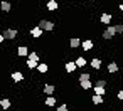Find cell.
Segmentation results:
<instances>
[{
    "mask_svg": "<svg viewBox=\"0 0 123 111\" xmlns=\"http://www.w3.org/2000/svg\"><path fill=\"white\" fill-rule=\"evenodd\" d=\"M12 79L15 82H20V81H24V74L20 71H15V72H12Z\"/></svg>",
    "mask_w": 123,
    "mask_h": 111,
    "instance_id": "obj_12",
    "label": "cell"
},
{
    "mask_svg": "<svg viewBox=\"0 0 123 111\" xmlns=\"http://www.w3.org/2000/svg\"><path fill=\"white\" fill-rule=\"evenodd\" d=\"M74 62H76V66H78V67H84V66H86V59H84L83 56H79Z\"/></svg>",
    "mask_w": 123,
    "mask_h": 111,
    "instance_id": "obj_21",
    "label": "cell"
},
{
    "mask_svg": "<svg viewBox=\"0 0 123 111\" xmlns=\"http://www.w3.org/2000/svg\"><path fill=\"white\" fill-rule=\"evenodd\" d=\"M81 47H83L84 51H91V49H93V41H91V39L83 41V42H81Z\"/></svg>",
    "mask_w": 123,
    "mask_h": 111,
    "instance_id": "obj_11",
    "label": "cell"
},
{
    "mask_svg": "<svg viewBox=\"0 0 123 111\" xmlns=\"http://www.w3.org/2000/svg\"><path fill=\"white\" fill-rule=\"evenodd\" d=\"M99 20H101V24H105V25H111L113 17H111V14H101Z\"/></svg>",
    "mask_w": 123,
    "mask_h": 111,
    "instance_id": "obj_7",
    "label": "cell"
},
{
    "mask_svg": "<svg viewBox=\"0 0 123 111\" xmlns=\"http://www.w3.org/2000/svg\"><path fill=\"white\" fill-rule=\"evenodd\" d=\"M4 35V39H7V41H14V39H17V35H19V32H17V29H5L4 32H0Z\"/></svg>",
    "mask_w": 123,
    "mask_h": 111,
    "instance_id": "obj_2",
    "label": "cell"
},
{
    "mask_svg": "<svg viewBox=\"0 0 123 111\" xmlns=\"http://www.w3.org/2000/svg\"><path fill=\"white\" fill-rule=\"evenodd\" d=\"M120 10H121V12H123V4H120Z\"/></svg>",
    "mask_w": 123,
    "mask_h": 111,
    "instance_id": "obj_30",
    "label": "cell"
},
{
    "mask_svg": "<svg viewBox=\"0 0 123 111\" xmlns=\"http://www.w3.org/2000/svg\"><path fill=\"white\" fill-rule=\"evenodd\" d=\"M46 7H47V10H51V12H54V10H57V7H59V4H57V0H49V2L46 4Z\"/></svg>",
    "mask_w": 123,
    "mask_h": 111,
    "instance_id": "obj_10",
    "label": "cell"
},
{
    "mask_svg": "<svg viewBox=\"0 0 123 111\" xmlns=\"http://www.w3.org/2000/svg\"><path fill=\"white\" fill-rule=\"evenodd\" d=\"M84 81H91V74L86 72V71H83V72L79 74V82H84Z\"/></svg>",
    "mask_w": 123,
    "mask_h": 111,
    "instance_id": "obj_17",
    "label": "cell"
},
{
    "mask_svg": "<svg viewBox=\"0 0 123 111\" xmlns=\"http://www.w3.org/2000/svg\"><path fill=\"white\" fill-rule=\"evenodd\" d=\"M115 30H116V34H123V25L121 24H115Z\"/></svg>",
    "mask_w": 123,
    "mask_h": 111,
    "instance_id": "obj_26",
    "label": "cell"
},
{
    "mask_svg": "<svg viewBox=\"0 0 123 111\" xmlns=\"http://www.w3.org/2000/svg\"><path fill=\"white\" fill-rule=\"evenodd\" d=\"M91 101H93V104H103V96H98V94H94L93 98H91Z\"/></svg>",
    "mask_w": 123,
    "mask_h": 111,
    "instance_id": "obj_22",
    "label": "cell"
},
{
    "mask_svg": "<svg viewBox=\"0 0 123 111\" xmlns=\"http://www.w3.org/2000/svg\"><path fill=\"white\" fill-rule=\"evenodd\" d=\"M37 27H41L42 30L51 32V30H54V22H51V20H47V19H42V20H39Z\"/></svg>",
    "mask_w": 123,
    "mask_h": 111,
    "instance_id": "obj_3",
    "label": "cell"
},
{
    "mask_svg": "<svg viewBox=\"0 0 123 111\" xmlns=\"http://www.w3.org/2000/svg\"><path fill=\"white\" fill-rule=\"evenodd\" d=\"M116 96H118V99H120V101H123V89H121V91H118V94H116Z\"/></svg>",
    "mask_w": 123,
    "mask_h": 111,
    "instance_id": "obj_28",
    "label": "cell"
},
{
    "mask_svg": "<svg viewBox=\"0 0 123 111\" xmlns=\"http://www.w3.org/2000/svg\"><path fill=\"white\" fill-rule=\"evenodd\" d=\"M57 111H68V104H66V103H62V104L57 108Z\"/></svg>",
    "mask_w": 123,
    "mask_h": 111,
    "instance_id": "obj_27",
    "label": "cell"
},
{
    "mask_svg": "<svg viewBox=\"0 0 123 111\" xmlns=\"http://www.w3.org/2000/svg\"><path fill=\"white\" fill-rule=\"evenodd\" d=\"M69 46H71V49H78V47L81 46V41H79L78 37H73V39L69 41Z\"/></svg>",
    "mask_w": 123,
    "mask_h": 111,
    "instance_id": "obj_14",
    "label": "cell"
},
{
    "mask_svg": "<svg viewBox=\"0 0 123 111\" xmlns=\"http://www.w3.org/2000/svg\"><path fill=\"white\" fill-rule=\"evenodd\" d=\"M54 91H56V88H54L52 84H46V86H44V94L52 96V94H54Z\"/></svg>",
    "mask_w": 123,
    "mask_h": 111,
    "instance_id": "obj_13",
    "label": "cell"
},
{
    "mask_svg": "<svg viewBox=\"0 0 123 111\" xmlns=\"http://www.w3.org/2000/svg\"><path fill=\"white\" fill-rule=\"evenodd\" d=\"M44 103H46V104H47V106H56V103H57V99H56V98H54V96H47V98H46V101H44Z\"/></svg>",
    "mask_w": 123,
    "mask_h": 111,
    "instance_id": "obj_20",
    "label": "cell"
},
{
    "mask_svg": "<svg viewBox=\"0 0 123 111\" xmlns=\"http://www.w3.org/2000/svg\"><path fill=\"white\" fill-rule=\"evenodd\" d=\"M0 9H2L4 12H10L12 5H10V2H2V4H0Z\"/></svg>",
    "mask_w": 123,
    "mask_h": 111,
    "instance_id": "obj_23",
    "label": "cell"
},
{
    "mask_svg": "<svg viewBox=\"0 0 123 111\" xmlns=\"http://www.w3.org/2000/svg\"><path fill=\"white\" fill-rule=\"evenodd\" d=\"M29 47L27 46H20V47H17V56L19 57H29Z\"/></svg>",
    "mask_w": 123,
    "mask_h": 111,
    "instance_id": "obj_5",
    "label": "cell"
},
{
    "mask_svg": "<svg viewBox=\"0 0 123 111\" xmlns=\"http://www.w3.org/2000/svg\"><path fill=\"white\" fill-rule=\"evenodd\" d=\"M10 106H12V101L10 99H7V98L0 99V108H2V109H10Z\"/></svg>",
    "mask_w": 123,
    "mask_h": 111,
    "instance_id": "obj_9",
    "label": "cell"
},
{
    "mask_svg": "<svg viewBox=\"0 0 123 111\" xmlns=\"http://www.w3.org/2000/svg\"><path fill=\"white\" fill-rule=\"evenodd\" d=\"M37 71H39L41 74H46V72L49 71V66H47L46 62H39V66H37Z\"/></svg>",
    "mask_w": 123,
    "mask_h": 111,
    "instance_id": "obj_16",
    "label": "cell"
},
{
    "mask_svg": "<svg viewBox=\"0 0 123 111\" xmlns=\"http://www.w3.org/2000/svg\"><path fill=\"white\" fill-rule=\"evenodd\" d=\"M89 64H91V67H93V69H99V67H101V61H99L98 57L91 59V62H89Z\"/></svg>",
    "mask_w": 123,
    "mask_h": 111,
    "instance_id": "obj_19",
    "label": "cell"
},
{
    "mask_svg": "<svg viewBox=\"0 0 123 111\" xmlns=\"http://www.w3.org/2000/svg\"><path fill=\"white\" fill-rule=\"evenodd\" d=\"M25 64H27L29 69H37V66H39V54L37 52H31Z\"/></svg>",
    "mask_w": 123,
    "mask_h": 111,
    "instance_id": "obj_1",
    "label": "cell"
},
{
    "mask_svg": "<svg viewBox=\"0 0 123 111\" xmlns=\"http://www.w3.org/2000/svg\"><path fill=\"white\" fill-rule=\"evenodd\" d=\"M79 84H81V88H83L84 91H88V89H91V88L94 86V84H93L91 81H84V82H79Z\"/></svg>",
    "mask_w": 123,
    "mask_h": 111,
    "instance_id": "obj_24",
    "label": "cell"
},
{
    "mask_svg": "<svg viewBox=\"0 0 123 111\" xmlns=\"http://www.w3.org/2000/svg\"><path fill=\"white\" fill-rule=\"evenodd\" d=\"M93 89H94V94H98V96H105V94H106V88H99V86H93Z\"/></svg>",
    "mask_w": 123,
    "mask_h": 111,
    "instance_id": "obj_18",
    "label": "cell"
},
{
    "mask_svg": "<svg viewBox=\"0 0 123 111\" xmlns=\"http://www.w3.org/2000/svg\"><path fill=\"white\" fill-rule=\"evenodd\" d=\"M94 86H99V88H105V86H106V81H105V79H98V81L94 82Z\"/></svg>",
    "mask_w": 123,
    "mask_h": 111,
    "instance_id": "obj_25",
    "label": "cell"
},
{
    "mask_svg": "<svg viewBox=\"0 0 123 111\" xmlns=\"http://www.w3.org/2000/svg\"><path fill=\"white\" fill-rule=\"evenodd\" d=\"M108 72H110V74H115V72H118V64L111 61V62L108 64Z\"/></svg>",
    "mask_w": 123,
    "mask_h": 111,
    "instance_id": "obj_15",
    "label": "cell"
},
{
    "mask_svg": "<svg viewBox=\"0 0 123 111\" xmlns=\"http://www.w3.org/2000/svg\"><path fill=\"white\" fill-rule=\"evenodd\" d=\"M42 34H44V30H42L41 27H34V29H31V35H32L34 39H39Z\"/></svg>",
    "mask_w": 123,
    "mask_h": 111,
    "instance_id": "obj_8",
    "label": "cell"
},
{
    "mask_svg": "<svg viewBox=\"0 0 123 111\" xmlns=\"http://www.w3.org/2000/svg\"><path fill=\"white\" fill-rule=\"evenodd\" d=\"M71 2H74V0H71Z\"/></svg>",
    "mask_w": 123,
    "mask_h": 111,
    "instance_id": "obj_32",
    "label": "cell"
},
{
    "mask_svg": "<svg viewBox=\"0 0 123 111\" xmlns=\"http://www.w3.org/2000/svg\"><path fill=\"white\" fill-rule=\"evenodd\" d=\"M64 69H66V72H68V74H73V72L78 69V66H76V62L69 61V62H66V64H64Z\"/></svg>",
    "mask_w": 123,
    "mask_h": 111,
    "instance_id": "obj_6",
    "label": "cell"
},
{
    "mask_svg": "<svg viewBox=\"0 0 123 111\" xmlns=\"http://www.w3.org/2000/svg\"><path fill=\"white\" fill-rule=\"evenodd\" d=\"M115 35H116L115 25H108V27L105 29V32H103V39H105V41H110V39H113Z\"/></svg>",
    "mask_w": 123,
    "mask_h": 111,
    "instance_id": "obj_4",
    "label": "cell"
},
{
    "mask_svg": "<svg viewBox=\"0 0 123 111\" xmlns=\"http://www.w3.org/2000/svg\"><path fill=\"white\" fill-rule=\"evenodd\" d=\"M4 41H5V39H4V35H2V34H0V44H2Z\"/></svg>",
    "mask_w": 123,
    "mask_h": 111,
    "instance_id": "obj_29",
    "label": "cell"
},
{
    "mask_svg": "<svg viewBox=\"0 0 123 111\" xmlns=\"http://www.w3.org/2000/svg\"><path fill=\"white\" fill-rule=\"evenodd\" d=\"M86 2H91V0H86Z\"/></svg>",
    "mask_w": 123,
    "mask_h": 111,
    "instance_id": "obj_31",
    "label": "cell"
}]
</instances>
